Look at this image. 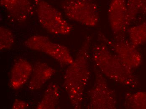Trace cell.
Returning a JSON list of instances; mask_svg holds the SVG:
<instances>
[{
    "label": "cell",
    "mask_w": 146,
    "mask_h": 109,
    "mask_svg": "<svg viewBox=\"0 0 146 109\" xmlns=\"http://www.w3.org/2000/svg\"><path fill=\"white\" fill-rule=\"evenodd\" d=\"M92 36H86L74 61L68 65L64 77V87L75 109L82 108L84 90L90 75L89 59Z\"/></svg>",
    "instance_id": "1"
},
{
    "label": "cell",
    "mask_w": 146,
    "mask_h": 109,
    "mask_svg": "<svg viewBox=\"0 0 146 109\" xmlns=\"http://www.w3.org/2000/svg\"><path fill=\"white\" fill-rule=\"evenodd\" d=\"M92 57L94 65L106 77L132 88L138 86V79L133 70L127 67L104 43L95 44Z\"/></svg>",
    "instance_id": "2"
},
{
    "label": "cell",
    "mask_w": 146,
    "mask_h": 109,
    "mask_svg": "<svg viewBox=\"0 0 146 109\" xmlns=\"http://www.w3.org/2000/svg\"><path fill=\"white\" fill-rule=\"evenodd\" d=\"M38 21L44 30L55 35H66L72 26L56 8L44 0H33Z\"/></svg>",
    "instance_id": "3"
},
{
    "label": "cell",
    "mask_w": 146,
    "mask_h": 109,
    "mask_svg": "<svg viewBox=\"0 0 146 109\" xmlns=\"http://www.w3.org/2000/svg\"><path fill=\"white\" fill-rule=\"evenodd\" d=\"M61 8L67 18L88 27L100 21L99 9L95 0H64Z\"/></svg>",
    "instance_id": "4"
},
{
    "label": "cell",
    "mask_w": 146,
    "mask_h": 109,
    "mask_svg": "<svg viewBox=\"0 0 146 109\" xmlns=\"http://www.w3.org/2000/svg\"><path fill=\"white\" fill-rule=\"evenodd\" d=\"M94 85L89 90V102L87 108L115 109L117 108V98L114 91L110 87L106 77L95 65Z\"/></svg>",
    "instance_id": "5"
},
{
    "label": "cell",
    "mask_w": 146,
    "mask_h": 109,
    "mask_svg": "<svg viewBox=\"0 0 146 109\" xmlns=\"http://www.w3.org/2000/svg\"><path fill=\"white\" fill-rule=\"evenodd\" d=\"M100 42L106 45L111 51L131 69H137L142 63V56L137 49L125 38L121 40L110 39L101 32L98 33Z\"/></svg>",
    "instance_id": "6"
},
{
    "label": "cell",
    "mask_w": 146,
    "mask_h": 109,
    "mask_svg": "<svg viewBox=\"0 0 146 109\" xmlns=\"http://www.w3.org/2000/svg\"><path fill=\"white\" fill-rule=\"evenodd\" d=\"M25 45L31 50L48 55L62 65H68L74 61V59L67 47L52 41L47 36H31L25 42Z\"/></svg>",
    "instance_id": "7"
},
{
    "label": "cell",
    "mask_w": 146,
    "mask_h": 109,
    "mask_svg": "<svg viewBox=\"0 0 146 109\" xmlns=\"http://www.w3.org/2000/svg\"><path fill=\"white\" fill-rule=\"evenodd\" d=\"M127 0H110L108 7V21L114 39L125 38L127 28L125 25Z\"/></svg>",
    "instance_id": "8"
},
{
    "label": "cell",
    "mask_w": 146,
    "mask_h": 109,
    "mask_svg": "<svg viewBox=\"0 0 146 109\" xmlns=\"http://www.w3.org/2000/svg\"><path fill=\"white\" fill-rule=\"evenodd\" d=\"M0 4L11 20L20 23L25 22L34 11L30 0H0Z\"/></svg>",
    "instance_id": "9"
},
{
    "label": "cell",
    "mask_w": 146,
    "mask_h": 109,
    "mask_svg": "<svg viewBox=\"0 0 146 109\" xmlns=\"http://www.w3.org/2000/svg\"><path fill=\"white\" fill-rule=\"evenodd\" d=\"M33 66L28 61L19 59L15 62L11 71L10 83L13 89H19L28 81Z\"/></svg>",
    "instance_id": "10"
},
{
    "label": "cell",
    "mask_w": 146,
    "mask_h": 109,
    "mask_svg": "<svg viewBox=\"0 0 146 109\" xmlns=\"http://www.w3.org/2000/svg\"><path fill=\"white\" fill-rule=\"evenodd\" d=\"M56 70L48 64L38 62L35 64L28 88L31 91L40 89L55 74Z\"/></svg>",
    "instance_id": "11"
},
{
    "label": "cell",
    "mask_w": 146,
    "mask_h": 109,
    "mask_svg": "<svg viewBox=\"0 0 146 109\" xmlns=\"http://www.w3.org/2000/svg\"><path fill=\"white\" fill-rule=\"evenodd\" d=\"M60 97L59 87L51 83L47 87L42 98L36 106L38 109H56L58 105Z\"/></svg>",
    "instance_id": "12"
},
{
    "label": "cell",
    "mask_w": 146,
    "mask_h": 109,
    "mask_svg": "<svg viewBox=\"0 0 146 109\" xmlns=\"http://www.w3.org/2000/svg\"><path fill=\"white\" fill-rule=\"evenodd\" d=\"M126 33L129 40L137 47L146 44V20L139 24L129 27Z\"/></svg>",
    "instance_id": "13"
},
{
    "label": "cell",
    "mask_w": 146,
    "mask_h": 109,
    "mask_svg": "<svg viewBox=\"0 0 146 109\" xmlns=\"http://www.w3.org/2000/svg\"><path fill=\"white\" fill-rule=\"evenodd\" d=\"M124 107L127 109H146V92L126 93Z\"/></svg>",
    "instance_id": "14"
},
{
    "label": "cell",
    "mask_w": 146,
    "mask_h": 109,
    "mask_svg": "<svg viewBox=\"0 0 146 109\" xmlns=\"http://www.w3.org/2000/svg\"><path fill=\"white\" fill-rule=\"evenodd\" d=\"M142 2V0H127L125 25L127 29L132 23L135 21L139 13H140Z\"/></svg>",
    "instance_id": "15"
},
{
    "label": "cell",
    "mask_w": 146,
    "mask_h": 109,
    "mask_svg": "<svg viewBox=\"0 0 146 109\" xmlns=\"http://www.w3.org/2000/svg\"><path fill=\"white\" fill-rule=\"evenodd\" d=\"M15 43V38L12 32L5 26L0 27V49L7 50Z\"/></svg>",
    "instance_id": "16"
},
{
    "label": "cell",
    "mask_w": 146,
    "mask_h": 109,
    "mask_svg": "<svg viewBox=\"0 0 146 109\" xmlns=\"http://www.w3.org/2000/svg\"><path fill=\"white\" fill-rule=\"evenodd\" d=\"M29 103L25 101L16 100L13 103L12 108L13 109H25L29 108Z\"/></svg>",
    "instance_id": "17"
},
{
    "label": "cell",
    "mask_w": 146,
    "mask_h": 109,
    "mask_svg": "<svg viewBox=\"0 0 146 109\" xmlns=\"http://www.w3.org/2000/svg\"><path fill=\"white\" fill-rule=\"evenodd\" d=\"M140 13L146 16V0H142Z\"/></svg>",
    "instance_id": "18"
}]
</instances>
